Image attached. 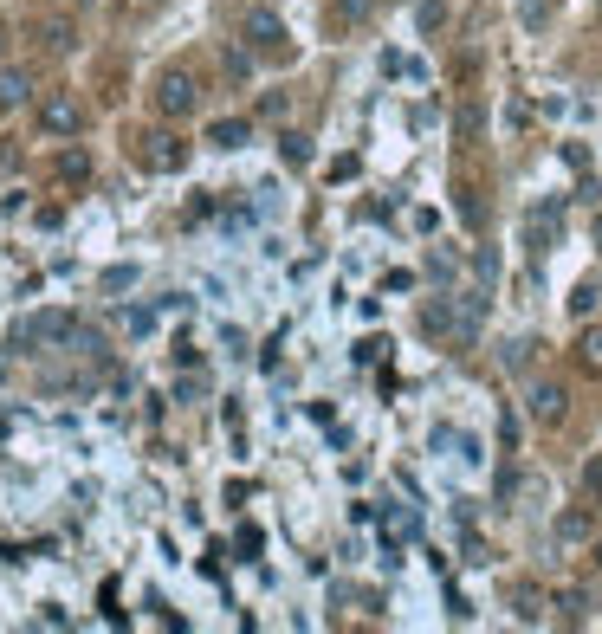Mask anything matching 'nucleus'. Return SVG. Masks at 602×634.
I'll use <instances>...</instances> for the list:
<instances>
[{
	"label": "nucleus",
	"mask_w": 602,
	"mask_h": 634,
	"mask_svg": "<svg viewBox=\"0 0 602 634\" xmlns=\"http://www.w3.org/2000/svg\"><path fill=\"white\" fill-rule=\"evenodd\" d=\"M454 136H460V143H480V136H486V110L473 104V98L454 110Z\"/></svg>",
	"instance_id": "ddd939ff"
},
{
	"label": "nucleus",
	"mask_w": 602,
	"mask_h": 634,
	"mask_svg": "<svg viewBox=\"0 0 602 634\" xmlns=\"http://www.w3.org/2000/svg\"><path fill=\"white\" fill-rule=\"evenodd\" d=\"M577 369H583V376H602V324H590L577 337Z\"/></svg>",
	"instance_id": "f8f14e48"
},
{
	"label": "nucleus",
	"mask_w": 602,
	"mask_h": 634,
	"mask_svg": "<svg viewBox=\"0 0 602 634\" xmlns=\"http://www.w3.org/2000/svg\"><path fill=\"white\" fill-rule=\"evenodd\" d=\"M596 20H602V0H596Z\"/></svg>",
	"instance_id": "393cba45"
},
{
	"label": "nucleus",
	"mask_w": 602,
	"mask_h": 634,
	"mask_svg": "<svg viewBox=\"0 0 602 634\" xmlns=\"http://www.w3.org/2000/svg\"><path fill=\"white\" fill-rule=\"evenodd\" d=\"M551 609L564 615V622H590V609H596V596L583 583H564V589H551Z\"/></svg>",
	"instance_id": "6e6552de"
},
{
	"label": "nucleus",
	"mask_w": 602,
	"mask_h": 634,
	"mask_svg": "<svg viewBox=\"0 0 602 634\" xmlns=\"http://www.w3.org/2000/svg\"><path fill=\"white\" fill-rule=\"evenodd\" d=\"M570 311H577V317H590V311H596V285H590V279L570 292Z\"/></svg>",
	"instance_id": "6ab92c4d"
},
{
	"label": "nucleus",
	"mask_w": 602,
	"mask_h": 634,
	"mask_svg": "<svg viewBox=\"0 0 602 634\" xmlns=\"http://www.w3.org/2000/svg\"><path fill=\"white\" fill-rule=\"evenodd\" d=\"M596 246H602V220H596Z\"/></svg>",
	"instance_id": "5701e85b"
},
{
	"label": "nucleus",
	"mask_w": 602,
	"mask_h": 634,
	"mask_svg": "<svg viewBox=\"0 0 602 634\" xmlns=\"http://www.w3.org/2000/svg\"><path fill=\"white\" fill-rule=\"evenodd\" d=\"M337 13H344V26H363V20H369V0H344Z\"/></svg>",
	"instance_id": "aec40b11"
},
{
	"label": "nucleus",
	"mask_w": 602,
	"mask_h": 634,
	"mask_svg": "<svg viewBox=\"0 0 602 634\" xmlns=\"http://www.w3.org/2000/svg\"><path fill=\"white\" fill-rule=\"evenodd\" d=\"M583 486H590V492H602V453H596L590 466H583Z\"/></svg>",
	"instance_id": "4be33fe9"
},
{
	"label": "nucleus",
	"mask_w": 602,
	"mask_h": 634,
	"mask_svg": "<svg viewBox=\"0 0 602 634\" xmlns=\"http://www.w3.org/2000/svg\"><path fill=\"white\" fill-rule=\"evenodd\" d=\"M551 537H557V544H564V550H577V544H590V537H596V518L583 512V505H570V512H557Z\"/></svg>",
	"instance_id": "0eeeda50"
},
{
	"label": "nucleus",
	"mask_w": 602,
	"mask_h": 634,
	"mask_svg": "<svg viewBox=\"0 0 602 634\" xmlns=\"http://www.w3.org/2000/svg\"><path fill=\"white\" fill-rule=\"evenodd\" d=\"M33 98V72L26 65H0V110H20Z\"/></svg>",
	"instance_id": "1a4fd4ad"
},
{
	"label": "nucleus",
	"mask_w": 602,
	"mask_h": 634,
	"mask_svg": "<svg viewBox=\"0 0 602 634\" xmlns=\"http://www.w3.org/2000/svg\"><path fill=\"white\" fill-rule=\"evenodd\" d=\"M195 104H201V85L182 72V65H169V72L156 78V110H162V117H188Z\"/></svg>",
	"instance_id": "39448f33"
},
{
	"label": "nucleus",
	"mask_w": 602,
	"mask_h": 634,
	"mask_svg": "<svg viewBox=\"0 0 602 634\" xmlns=\"http://www.w3.org/2000/svg\"><path fill=\"white\" fill-rule=\"evenodd\" d=\"M596 563H602V537H596Z\"/></svg>",
	"instance_id": "b1692460"
},
{
	"label": "nucleus",
	"mask_w": 602,
	"mask_h": 634,
	"mask_svg": "<svg viewBox=\"0 0 602 634\" xmlns=\"http://www.w3.org/2000/svg\"><path fill=\"white\" fill-rule=\"evenodd\" d=\"M279 156H285V169H305V162H311V136L285 130V136H279Z\"/></svg>",
	"instance_id": "2eb2a0df"
},
{
	"label": "nucleus",
	"mask_w": 602,
	"mask_h": 634,
	"mask_svg": "<svg viewBox=\"0 0 602 634\" xmlns=\"http://www.w3.org/2000/svg\"><path fill=\"white\" fill-rule=\"evenodd\" d=\"M227 78H253V46H227Z\"/></svg>",
	"instance_id": "a211bd4d"
},
{
	"label": "nucleus",
	"mask_w": 602,
	"mask_h": 634,
	"mask_svg": "<svg viewBox=\"0 0 602 634\" xmlns=\"http://www.w3.org/2000/svg\"><path fill=\"white\" fill-rule=\"evenodd\" d=\"M78 337V317L72 311H39L26 317L20 330H13V343H26V350H46V343H72Z\"/></svg>",
	"instance_id": "7ed1b4c3"
},
{
	"label": "nucleus",
	"mask_w": 602,
	"mask_h": 634,
	"mask_svg": "<svg viewBox=\"0 0 602 634\" xmlns=\"http://www.w3.org/2000/svg\"><path fill=\"white\" fill-rule=\"evenodd\" d=\"M415 20H421V33H441V26H447V0H421Z\"/></svg>",
	"instance_id": "f3484780"
},
{
	"label": "nucleus",
	"mask_w": 602,
	"mask_h": 634,
	"mask_svg": "<svg viewBox=\"0 0 602 634\" xmlns=\"http://www.w3.org/2000/svg\"><path fill=\"white\" fill-rule=\"evenodd\" d=\"M531 421L538 427H564V415H570V389L564 382H531Z\"/></svg>",
	"instance_id": "423d86ee"
},
{
	"label": "nucleus",
	"mask_w": 602,
	"mask_h": 634,
	"mask_svg": "<svg viewBox=\"0 0 602 634\" xmlns=\"http://www.w3.org/2000/svg\"><path fill=\"white\" fill-rule=\"evenodd\" d=\"M59 182H91V156H85V149H65V156H59Z\"/></svg>",
	"instance_id": "dca6fc26"
},
{
	"label": "nucleus",
	"mask_w": 602,
	"mask_h": 634,
	"mask_svg": "<svg viewBox=\"0 0 602 634\" xmlns=\"http://www.w3.org/2000/svg\"><path fill=\"white\" fill-rule=\"evenodd\" d=\"M39 46H46V52H72L78 46V26L72 20H46V26H39Z\"/></svg>",
	"instance_id": "4468645a"
},
{
	"label": "nucleus",
	"mask_w": 602,
	"mask_h": 634,
	"mask_svg": "<svg viewBox=\"0 0 602 634\" xmlns=\"http://www.w3.org/2000/svg\"><path fill=\"white\" fill-rule=\"evenodd\" d=\"M136 156H143L149 175H182V169H188V143H182L175 130H149L143 143H136Z\"/></svg>",
	"instance_id": "f03ea898"
},
{
	"label": "nucleus",
	"mask_w": 602,
	"mask_h": 634,
	"mask_svg": "<svg viewBox=\"0 0 602 634\" xmlns=\"http://www.w3.org/2000/svg\"><path fill=\"white\" fill-rule=\"evenodd\" d=\"M544 609H551V596H544L538 583H518V589H512V615H518L525 628H538V622H544Z\"/></svg>",
	"instance_id": "9d476101"
},
{
	"label": "nucleus",
	"mask_w": 602,
	"mask_h": 634,
	"mask_svg": "<svg viewBox=\"0 0 602 634\" xmlns=\"http://www.w3.org/2000/svg\"><path fill=\"white\" fill-rule=\"evenodd\" d=\"M467 563H492V550H486V537H473V531H467Z\"/></svg>",
	"instance_id": "412c9836"
},
{
	"label": "nucleus",
	"mask_w": 602,
	"mask_h": 634,
	"mask_svg": "<svg viewBox=\"0 0 602 634\" xmlns=\"http://www.w3.org/2000/svg\"><path fill=\"white\" fill-rule=\"evenodd\" d=\"M39 130L46 136H78L85 130V104H78L72 91H46V98H39Z\"/></svg>",
	"instance_id": "20e7f679"
},
{
	"label": "nucleus",
	"mask_w": 602,
	"mask_h": 634,
	"mask_svg": "<svg viewBox=\"0 0 602 634\" xmlns=\"http://www.w3.org/2000/svg\"><path fill=\"white\" fill-rule=\"evenodd\" d=\"M246 136H253V123H246V117H221V123H208V143H214V149H240Z\"/></svg>",
	"instance_id": "9b49d317"
},
{
	"label": "nucleus",
	"mask_w": 602,
	"mask_h": 634,
	"mask_svg": "<svg viewBox=\"0 0 602 634\" xmlns=\"http://www.w3.org/2000/svg\"><path fill=\"white\" fill-rule=\"evenodd\" d=\"M240 39L259 52V59H279V52H285V20L272 7H246L240 13Z\"/></svg>",
	"instance_id": "f257e3e1"
}]
</instances>
